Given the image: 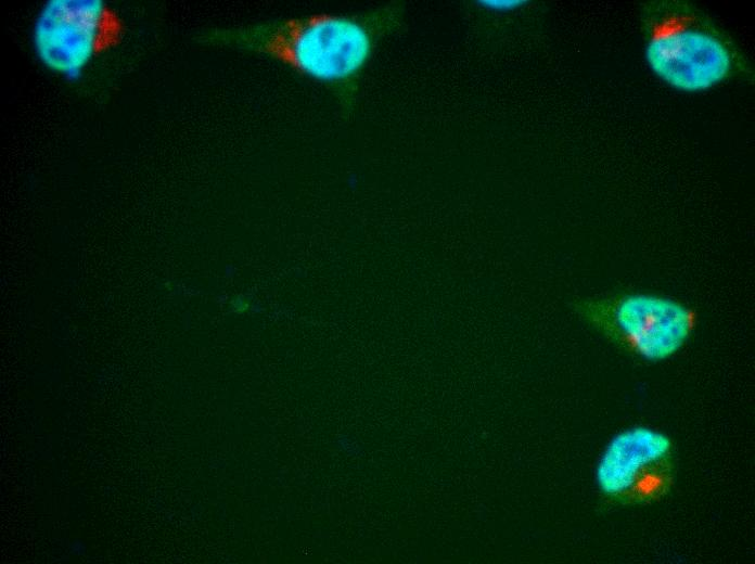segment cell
I'll return each instance as SVG.
<instances>
[{
	"label": "cell",
	"mask_w": 755,
	"mask_h": 564,
	"mask_svg": "<svg viewBox=\"0 0 755 564\" xmlns=\"http://www.w3.org/2000/svg\"><path fill=\"white\" fill-rule=\"evenodd\" d=\"M572 309L614 346L647 362L674 357L698 324L696 310L689 305L644 292L578 298Z\"/></svg>",
	"instance_id": "3"
},
{
	"label": "cell",
	"mask_w": 755,
	"mask_h": 564,
	"mask_svg": "<svg viewBox=\"0 0 755 564\" xmlns=\"http://www.w3.org/2000/svg\"><path fill=\"white\" fill-rule=\"evenodd\" d=\"M640 28L649 67L676 90L702 92L733 78L754 79L740 46L691 2H643Z\"/></svg>",
	"instance_id": "2"
},
{
	"label": "cell",
	"mask_w": 755,
	"mask_h": 564,
	"mask_svg": "<svg viewBox=\"0 0 755 564\" xmlns=\"http://www.w3.org/2000/svg\"><path fill=\"white\" fill-rule=\"evenodd\" d=\"M670 437L644 425L624 428L604 447L596 466V484L609 502L623 507L663 500L675 483Z\"/></svg>",
	"instance_id": "4"
},
{
	"label": "cell",
	"mask_w": 755,
	"mask_h": 564,
	"mask_svg": "<svg viewBox=\"0 0 755 564\" xmlns=\"http://www.w3.org/2000/svg\"><path fill=\"white\" fill-rule=\"evenodd\" d=\"M110 21L101 0H50L35 22L33 41L39 61L50 70L77 79L104 42Z\"/></svg>",
	"instance_id": "5"
},
{
	"label": "cell",
	"mask_w": 755,
	"mask_h": 564,
	"mask_svg": "<svg viewBox=\"0 0 755 564\" xmlns=\"http://www.w3.org/2000/svg\"><path fill=\"white\" fill-rule=\"evenodd\" d=\"M400 1L358 14L313 13L233 28H214L197 41L263 55L330 90L343 115L356 104L360 78L379 44L402 30Z\"/></svg>",
	"instance_id": "1"
}]
</instances>
